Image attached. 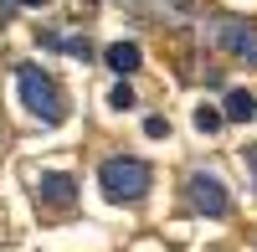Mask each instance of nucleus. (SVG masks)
<instances>
[{
    "mask_svg": "<svg viewBox=\"0 0 257 252\" xmlns=\"http://www.w3.org/2000/svg\"><path fill=\"white\" fill-rule=\"evenodd\" d=\"M16 88H21V103H26L41 123H62V118H67V98H62L57 77L41 72L36 62H21V67H16Z\"/></svg>",
    "mask_w": 257,
    "mask_h": 252,
    "instance_id": "obj_1",
    "label": "nucleus"
},
{
    "mask_svg": "<svg viewBox=\"0 0 257 252\" xmlns=\"http://www.w3.org/2000/svg\"><path fill=\"white\" fill-rule=\"evenodd\" d=\"M98 180H103V196L108 201H139L149 191V165L134 155H113L98 165Z\"/></svg>",
    "mask_w": 257,
    "mask_h": 252,
    "instance_id": "obj_2",
    "label": "nucleus"
},
{
    "mask_svg": "<svg viewBox=\"0 0 257 252\" xmlns=\"http://www.w3.org/2000/svg\"><path fill=\"white\" fill-rule=\"evenodd\" d=\"M206 41H216L221 52H231V57H242V62L257 67V26H247V21H237V16H211L206 21Z\"/></svg>",
    "mask_w": 257,
    "mask_h": 252,
    "instance_id": "obj_3",
    "label": "nucleus"
},
{
    "mask_svg": "<svg viewBox=\"0 0 257 252\" xmlns=\"http://www.w3.org/2000/svg\"><path fill=\"white\" fill-rule=\"evenodd\" d=\"M185 206L196 216H226L231 211V196H226V185L211 175V170H196L185 180Z\"/></svg>",
    "mask_w": 257,
    "mask_h": 252,
    "instance_id": "obj_4",
    "label": "nucleus"
},
{
    "mask_svg": "<svg viewBox=\"0 0 257 252\" xmlns=\"http://www.w3.org/2000/svg\"><path fill=\"white\" fill-rule=\"evenodd\" d=\"M36 196H41V206H52V211H67V206L77 201V180L62 175V170H52V175L36 180Z\"/></svg>",
    "mask_w": 257,
    "mask_h": 252,
    "instance_id": "obj_5",
    "label": "nucleus"
},
{
    "mask_svg": "<svg viewBox=\"0 0 257 252\" xmlns=\"http://www.w3.org/2000/svg\"><path fill=\"white\" fill-rule=\"evenodd\" d=\"M139 62H144V57H139V47H134V41H113V47H108V67H113L118 77H123V72H134Z\"/></svg>",
    "mask_w": 257,
    "mask_h": 252,
    "instance_id": "obj_6",
    "label": "nucleus"
},
{
    "mask_svg": "<svg viewBox=\"0 0 257 252\" xmlns=\"http://www.w3.org/2000/svg\"><path fill=\"white\" fill-rule=\"evenodd\" d=\"M252 113H257V98H252L247 88H231V93H226V118H231V123H247Z\"/></svg>",
    "mask_w": 257,
    "mask_h": 252,
    "instance_id": "obj_7",
    "label": "nucleus"
},
{
    "mask_svg": "<svg viewBox=\"0 0 257 252\" xmlns=\"http://www.w3.org/2000/svg\"><path fill=\"white\" fill-rule=\"evenodd\" d=\"M196 129H201V134H216V129H221V113L201 103V108H196Z\"/></svg>",
    "mask_w": 257,
    "mask_h": 252,
    "instance_id": "obj_8",
    "label": "nucleus"
},
{
    "mask_svg": "<svg viewBox=\"0 0 257 252\" xmlns=\"http://www.w3.org/2000/svg\"><path fill=\"white\" fill-rule=\"evenodd\" d=\"M108 108H134V88H128V82H113V93H108Z\"/></svg>",
    "mask_w": 257,
    "mask_h": 252,
    "instance_id": "obj_9",
    "label": "nucleus"
},
{
    "mask_svg": "<svg viewBox=\"0 0 257 252\" xmlns=\"http://www.w3.org/2000/svg\"><path fill=\"white\" fill-rule=\"evenodd\" d=\"M57 52H67V57H88V41H82V36H57Z\"/></svg>",
    "mask_w": 257,
    "mask_h": 252,
    "instance_id": "obj_10",
    "label": "nucleus"
},
{
    "mask_svg": "<svg viewBox=\"0 0 257 252\" xmlns=\"http://www.w3.org/2000/svg\"><path fill=\"white\" fill-rule=\"evenodd\" d=\"M144 134H149V139H165V134H170V123L155 113V118H144Z\"/></svg>",
    "mask_w": 257,
    "mask_h": 252,
    "instance_id": "obj_11",
    "label": "nucleus"
},
{
    "mask_svg": "<svg viewBox=\"0 0 257 252\" xmlns=\"http://www.w3.org/2000/svg\"><path fill=\"white\" fill-rule=\"evenodd\" d=\"M247 165H252V185H257V144H247V155H242Z\"/></svg>",
    "mask_w": 257,
    "mask_h": 252,
    "instance_id": "obj_12",
    "label": "nucleus"
},
{
    "mask_svg": "<svg viewBox=\"0 0 257 252\" xmlns=\"http://www.w3.org/2000/svg\"><path fill=\"white\" fill-rule=\"evenodd\" d=\"M16 6H47V0H16Z\"/></svg>",
    "mask_w": 257,
    "mask_h": 252,
    "instance_id": "obj_13",
    "label": "nucleus"
}]
</instances>
